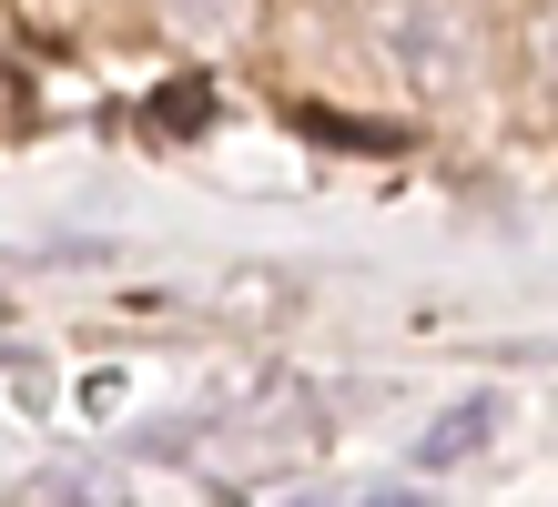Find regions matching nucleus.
Here are the masks:
<instances>
[{"label":"nucleus","mask_w":558,"mask_h":507,"mask_svg":"<svg viewBox=\"0 0 558 507\" xmlns=\"http://www.w3.org/2000/svg\"><path fill=\"white\" fill-rule=\"evenodd\" d=\"M468 436H487V406H457V417H437V436H426V467H457V447H468Z\"/></svg>","instance_id":"1"},{"label":"nucleus","mask_w":558,"mask_h":507,"mask_svg":"<svg viewBox=\"0 0 558 507\" xmlns=\"http://www.w3.org/2000/svg\"><path fill=\"white\" fill-rule=\"evenodd\" d=\"M315 507H426V497H315Z\"/></svg>","instance_id":"3"},{"label":"nucleus","mask_w":558,"mask_h":507,"mask_svg":"<svg viewBox=\"0 0 558 507\" xmlns=\"http://www.w3.org/2000/svg\"><path fill=\"white\" fill-rule=\"evenodd\" d=\"M538 82H548V92H558V11H548V21H538Z\"/></svg>","instance_id":"2"}]
</instances>
